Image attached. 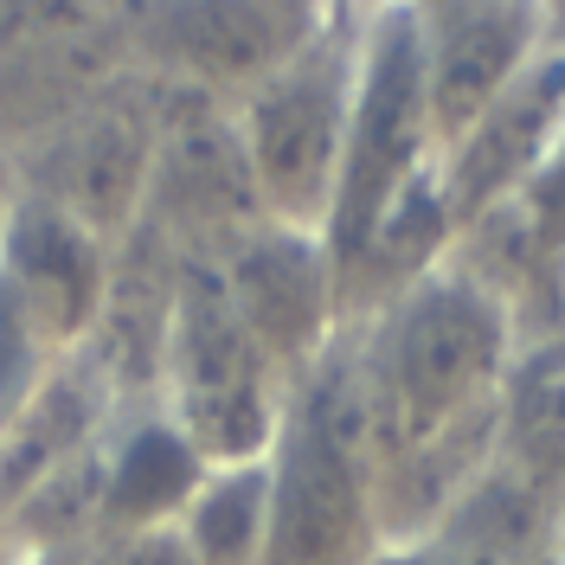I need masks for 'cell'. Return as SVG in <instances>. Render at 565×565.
<instances>
[{"label": "cell", "mask_w": 565, "mask_h": 565, "mask_svg": "<svg viewBox=\"0 0 565 565\" xmlns=\"http://www.w3.org/2000/svg\"><path fill=\"white\" fill-rule=\"evenodd\" d=\"M373 462L412 457L501 424L521 328L457 257L418 277L366 321L341 328Z\"/></svg>", "instance_id": "obj_1"}, {"label": "cell", "mask_w": 565, "mask_h": 565, "mask_svg": "<svg viewBox=\"0 0 565 565\" xmlns=\"http://www.w3.org/2000/svg\"><path fill=\"white\" fill-rule=\"evenodd\" d=\"M386 546L373 494V437L348 341L289 386L270 444V546L264 565H373Z\"/></svg>", "instance_id": "obj_2"}, {"label": "cell", "mask_w": 565, "mask_h": 565, "mask_svg": "<svg viewBox=\"0 0 565 565\" xmlns=\"http://www.w3.org/2000/svg\"><path fill=\"white\" fill-rule=\"evenodd\" d=\"M360 33H366V7H328L309 45L289 52L257 90H245L232 104L250 193H257V212L270 225L328 232L341 154H348Z\"/></svg>", "instance_id": "obj_3"}, {"label": "cell", "mask_w": 565, "mask_h": 565, "mask_svg": "<svg viewBox=\"0 0 565 565\" xmlns=\"http://www.w3.org/2000/svg\"><path fill=\"white\" fill-rule=\"evenodd\" d=\"M154 405L200 444L206 462L270 457L289 405V380L250 341L212 264H186L174 289V316L161 341Z\"/></svg>", "instance_id": "obj_4"}, {"label": "cell", "mask_w": 565, "mask_h": 565, "mask_svg": "<svg viewBox=\"0 0 565 565\" xmlns=\"http://www.w3.org/2000/svg\"><path fill=\"white\" fill-rule=\"evenodd\" d=\"M430 168H437V129L424 104L418 7H366L348 154H341V186H334V212L321 232L334 250V277Z\"/></svg>", "instance_id": "obj_5"}, {"label": "cell", "mask_w": 565, "mask_h": 565, "mask_svg": "<svg viewBox=\"0 0 565 565\" xmlns=\"http://www.w3.org/2000/svg\"><path fill=\"white\" fill-rule=\"evenodd\" d=\"M328 7H141L122 13V52L161 90H200L238 104L302 52Z\"/></svg>", "instance_id": "obj_6"}, {"label": "cell", "mask_w": 565, "mask_h": 565, "mask_svg": "<svg viewBox=\"0 0 565 565\" xmlns=\"http://www.w3.org/2000/svg\"><path fill=\"white\" fill-rule=\"evenodd\" d=\"M212 270L238 321L250 328V341L270 353V366L289 386L341 341V277L321 232H289L264 218Z\"/></svg>", "instance_id": "obj_7"}, {"label": "cell", "mask_w": 565, "mask_h": 565, "mask_svg": "<svg viewBox=\"0 0 565 565\" xmlns=\"http://www.w3.org/2000/svg\"><path fill=\"white\" fill-rule=\"evenodd\" d=\"M418 45L424 104H430L437 154H444L546 52V0H424Z\"/></svg>", "instance_id": "obj_8"}, {"label": "cell", "mask_w": 565, "mask_h": 565, "mask_svg": "<svg viewBox=\"0 0 565 565\" xmlns=\"http://www.w3.org/2000/svg\"><path fill=\"white\" fill-rule=\"evenodd\" d=\"M109 282H116V245L104 232L26 193L0 245V289L65 360L90 348L109 309Z\"/></svg>", "instance_id": "obj_9"}, {"label": "cell", "mask_w": 565, "mask_h": 565, "mask_svg": "<svg viewBox=\"0 0 565 565\" xmlns=\"http://www.w3.org/2000/svg\"><path fill=\"white\" fill-rule=\"evenodd\" d=\"M565 129V52L546 45L501 97L489 104L482 122H469L444 154H437V180L444 200L457 212V238L462 225L501 212L521 186L533 180V168L546 161V148Z\"/></svg>", "instance_id": "obj_10"}, {"label": "cell", "mask_w": 565, "mask_h": 565, "mask_svg": "<svg viewBox=\"0 0 565 565\" xmlns=\"http://www.w3.org/2000/svg\"><path fill=\"white\" fill-rule=\"evenodd\" d=\"M212 462L161 405H122L104 437V501H97V540L129 533H174L186 501L200 494Z\"/></svg>", "instance_id": "obj_11"}, {"label": "cell", "mask_w": 565, "mask_h": 565, "mask_svg": "<svg viewBox=\"0 0 565 565\" xmlns=\"http://www.w3.org/2000/svg\"><path fill=\"white\" fill-rule=\"evenodd\" d=\"M559 508L546 489H533L521 469H508L501 457H489L476 469V482L444 508V521L430 533H444L450 546L476 553L482 565H527L553 553L559 533Z\"/></svg>", "instance_id": "obj_12"}, {"label": "cell", "mask_w": 565, "mask_h": 565, "mask_svg": "<svg viewBox=\"0 0 565 565\" xmlns=\"http://www.w3.org/2000/svg\"><path fill=\"white\" fill-rule=\"evenodd\" d=\"M494 457L521 469L533 489L565 501V341L527 348L514 360V380L501 392Z\"/></svg>", "instance_id": "obj_13"}, {"label": "cell", "mask_w": 565, "mask_h": 565, "mask_svg": "<svg viewBox=\"0 0 565 565\" xmlns=\"http://www.w3.org/2000/svg\"><path fill=\"white\" fill-rule=\"evenodd\" d=\"M174 540L193 565H264L270 546V457L212 462Z\"/></svg>", "instance_id": "obj_14"}, {"label": "cell", "mask_w": 565, "mask_h": 565, "mask_svg": "<svg viewBox=\"0 0 565 565\" xmlns=\"http://www.w3.org/2000/svg\"><path fill=\"white\" fill-rule=\"evenodd\" d=\"M65 366V353L20 316V302L0 289V444L13 437V424L33 412V398L52 386V373Z\"/></svg>", "instance_id": "obj_15"}, {"label": "cell", "mask_w": 565, "mask_h": 565, "mask_svg": "<svg viewBox=\"0 0 565 565\" xmlns=\"http://www.w3.org/2000/svg\"><path fill=\"white\" fill-rule=\"evenodd\" d=\"M508 212L527 225V238L546 250V257L565 264V129H559V141L546 148V161L533 168V180L508 200Z\"/></svg>", "instance_id": "obj_16"}, {"label": "cell", "mask_w": 565, "mask_h": 565, "mask_svg": "<svg viewBox=\"0 0 565 565\" xmlns=\"http://www.w3.org/2000/svg\"><path fill=\"white\" fill-rule=\"evenodd\" d=\"M84 565H193L174 533H129V540H97Z\"/></svg>", "instance_id": "obj_17"}, {"label": "cell", "mask_w": 565, "mask_h": 565, "mask_svg": "<svg viewBox=\"0 0 565 565\" xmlns=\"http://www.w3.org/2000/svg\"><path fill=\"white\" fill-rule=\"evenodd\" d=\"M373 565H482V559L462 553V546H450L444 533H412V540H386V546L373 553Z\"/></svg>", "instance_id": "obj_18"}, {"label": "cell", "mask_w": 565, "mask_h": 565, "mask_svg": "<svg viewBox=\"0 0 565 565\" xmlns=\"http://www.w3.org/2000/svg\"><path fill=\"white\" fill-rule=\"evenodd\" d=\"M90 546H45V553H20V565H84Z\"/></svg>", "instance_id": "obj_19"}, {"label": "cell", "mask_w": 565, "mask_h": 565, "mask_svg": "<svg viewBox=\"0 0 565 565\" xmlns=\"http://www.w3.org/2000/svg\"><path fill=\"white\" fill-rule=\"evenodd\" d=\"M546 45H559V52H565V0L546 7Z\"/></svg>", "instance_id": "obj_20"}, {"label": "cell", "mask_w": 565, "mask_h": 565, "mask_svg": "<svg viewBox=\"0 0 565 565\" xmlns=\"http://www.w3.org/2000/svg\"><path fill=\"white\" fill-rule=\"evenodd\" d=\"M0 565H20V546H13L7 533H0Z\"/></svg>", "instance_id": "obj_21"}, {"label": "cell", "mask_w": 565, "mask_h": 565, "mask_svg": "<svg viewBox=\"0 0 565 565\" xmlns=\"http://www.w3.org/2000/svg\"><path fill=\"white\" fill-rule=\"evenodd\" d=\"M553 559L565 565V508H559V533H553Z\"/></svg>", "instance_id": "obj_22"}, {"label": "cell", "mask_w": 565, "mask_h": 565, "mask_svg": "<svg viewBox=\"0 0 565 565\" xmlns=\"http://www.w3.org/2000/svg\"><path fill=\"white\" fill-rule=\"evenodd\" d=\"M527 565H559V559H553V553H546V559H527Z\"/></svg>", "instance_id": "obj_23"}]
</instances>
